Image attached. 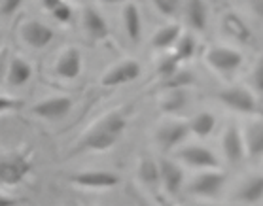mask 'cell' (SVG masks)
I'll return each instance as SVG.
<instances>
[{
  "mask_svg": "<svg viewBox=\"0 0 263 206\" xmlns=\"http://www.w3.org/2000/svg\"><path fill=\"white\" fill-rule=\"evenodd\" d=\"M127 127V116L123 112H112L101 119L87 135L80 140L74 153L80 152H104L114 146Z\"/></svg>",
  "mask_w": 263,
  "mask_h": 206,
  "instance_id": "obj_1",
  "label": "cell"
},
{
  "mask_svg": "<svg viewBox=\"0 0 263 206\" xmlns=\"http://www.w3.org/2000/svg\"><path fill=\"white\" fill-rule=\"evenodd\" d=\"M32 171V159L29 153L10 152L0 155V183L17 185L29 176Z\"/></svg>",
  "mask_w": 263,
  "mask_h": 206,
  "instance_id": "obj_2",
  "label": "cell"
},
{
  "mask_svg": "<svg viewBox=\"0 0 263 206\" xmlns=\"http://www.w3.org/2000/svg\"><path fill=\"white\" fill-rule=\"evenodd\" d=\"M218 99L226 104V106L233 108L240 114H254L257 110V102L250 91L242 87H229L218 93Z\"/></svg>",
  "mask_w": 263,
  "mask_h": 206,
  "instance_id": "obj_3",
  "label": "cell"
},
{
  "mask_svg": "<svg viewBox=\"0 0 263 206\" xmlns=\"http://www.w3.org/2000/svg\"><path fill=\"white\" fill-rule=\"evenodd\" d=\"M226 183V174L223 172H203L193 178L187 191L192 195H199V197H214L220 193V189Z\"/></svg>",
  "mask_w": 263,
  "mask_h": 206,
  "instance_id": "obj_4",
  "label": "cell"
},
{
  "mask_svg": "<svg viewBox=\"0 0 263 206\" xmlns=\"http://www.w3.org/2000/svg\"><path fill=\"white\" fill-rule=\"evenodd\" d=\"M72 110V99L70 97H51L36 102L30 108V112L42 119H61Z\"/></svg>",
  "mask_w": 263,
  "mask_h": 206,
  "instance_id": "obj_5",
  "label": "cell"
},
{
  "mask_svg": "<svg viewBox=\"0 0 263 206\" xmlns=\"http://www.w3.org/2000/svg\"><path fill=\"white\" fill-rule=\"evenodd\" d=\"M138 76H140V65H138L137 61L127 59L121 61L120 65H116L112 70L102 76V85L104 87H116V85L135 82Z\"/></svg>",
  "mask_w": 263,
  "mask_h": 206,
  "instance_id": "obj_6",
  "label": "cell"
},
{
  "mask_svg": "<svg viewBox=\"0 0 263 206\" xmlns=\"http://www.w3.org/2000/svg\"><path fill=\"white\" fill-rule=\"evenodd\" d=\"M70 180L76 185L89 188V189H108L120 183V176L118 174L106 171H85V172H80V174H74Z\"/></svg>",
  "mask_w": 263,
  "mask_h": 206,
  "instance_id": "obj_7",
  "label": "cell"
},
{
  "mask_svg": "<svg viewBox=\"0 0 263 206\" xmlns=\"http://www.w3.org/2000/svg\"><path fill=\"white\" fill-rule=\"evenodd\" d=\"M206 63H209L214 70L220 72H231L237 70L242 63V55L235 49L229 47H212L206 53Z\"/></svg>",
  "mask_w": 263,
  "mask_h": 206,
  "instance_id": "obj_8",
  "label": "cell"
},
{
  "mask_svg": "<svg viewBox=\"0 0 263 206\" xmlns=\"http://www.w3.org/2000/svg\"><path fill=\"white\" fill-rule=\"evenodd\" d=\"M178 157L190 166H197V168H218L220 161L209 147L203 146H187L182 147L178 152Z\"/></svg>",
  "mask_w": 263,
  "mask_h": 206,
  "instance_id": "obj_9",
  "label": "cell"
},
{
  "mask_svg": "<svg viewBox=\"0 0 263 206\" xmlns=\"http://www.w3.org/2000/svg\"><path fill=\"white\" fill-rule=\"evenodd\" d=\"M21 36H23V40L27 42L30 47L42 49V47L51 44L55 34H53V29L48 27L46 23H40V21H29V23L23 25Z\"/></svg>",
  "mask_w": 263,
  "mask_h": 206,
  "instance_id": "obj_10",
  "label": "cell"
},
{
  "mask_svg": "<svg viewBox=\"0 0 263 206\" xmlns=\"http://www.w3.org/2000/svg\"><path fill=\"white\" fill-rule=\"evenodd\" d=\"M190 133H192L190 130V123H184V121L165 123L161 129L157 130V142H159V146L163 149H173L182 140H185Z\"/></svg>",
  "mask_w": 263,
  "mask_h": 206,
  "instance_id": "obj_11",
  "label": "cell"
},
{
  "mask_svg": "<svg viewBox=\"0 0 263 206\" xmlns=\"http://www.w3.org/2000/svg\"><path fill=\"white\" fill-rule=\"evenodd\" d=\"M55 72L63 80H76L80 76V72H82V53H80V49L68 47L57 61Z\"/></svg>",
  "mask_w": 263,
  "mask_h": 206,
  "instance_id": "obj_12",
  "label": "cell"
},
{
  "mask_svg": "<svg viewBox=\"0 0 263 206\" xmlns=\"http://www.w3.org/2000/svg\"><path fill=\"white\" fill-rule=\"evenodd\" d=\"M223 153L229 163H233V165L245 159V138L240 135V130L233 125H229L223 135Z\"/></svg>",
  "mask_w": 263,
  "mask_h": 206,
  "instance_id": "obj_13",
  "label": "cell"
},
{
  "mask_svg": "<svg viewBox=\"0 0 263 206\" xmlns=\"http://www.w3.org/2000/svg\"><path fill=\"white\" fill-rule=\"evenodd\" d=\"M159 176H161V182L165 185V191L171 195H176L182 188V182H184V172L176 163L168 159H163L159 163Z\"/></svg>",
  "mask_w": 263,
  "mask_h": 206,
  "instance_id": "obj_14",
  "label": "cell"
},
{
  "mask_svg": "<svg viewBox=\"0 0 263 206\" xmlns=\"http://www.w3.org/2000/svg\"><path fill=\"white\" fill-rule=\"evenodd\" d=\"M84 27L87 30V34L95 40H102L108 36V23L106 19L102 17V13L95 8L87 6L84 10Z\"/></svg>",
  "mask_w": 263,
  "mask_h": 206,
  "instance_id": "obj_15",
  "label": "cell"
},
{
  "mask_svg": "<svg viewBox=\"0 0 263 206\" xmlns=\"http://www.w3.org/2000/svg\"><path fill=\"white\" fill-rule=\"evenodd\" d=\"M30 78H32L30 65L21 57H15L10 63V68H8V83L12 87H23L25 83H29Z\"/></svg>",
  "mask_w": 263,
  "mask_h": 206,
  "instance_id": "obj_16",
  "label": "cell"
},
{
  "mask_svg": "<svg viewBox=\"0 0 263 206\" xmlns=\"http://www.w3.org/2000/svg\"><path fill=\"white\" fill-rule=\"evenodd\" d=\"M221 29L226 34H229L231 38L239 42H248L250 40V29L237 13H228L223 21H221Z\"/></svg>",
  "mask_w": 263,
  "mask_h": 206,
  "instance_id": "obj_17",
  "label": "cell"
},
{
  "mask_svg": "<svg viewBox=\"0 0 263 206\" xmlns=\"http://www.w3.org/2000/svg\"><path fill=\"white\" fill-rule=\"evenodd\" d=\"M237 199L245 204H256L263 199V176H254L240 185Z\"/></svg>",
  "mask_w": 263,
  "mask_h": 206,
  "instance_id": "obj_18",
  "label": "cell"
},
{
  "mask_svg": "<svg viewBox=\"0 0 263 206\" xmlns=\"http://www.w3.org/2000/svg\"><path fill=\"white\" fill-rule=\"evenodd\" d=\"M245 146L248 149L250 157H259L263 155V121L252 123L246 130Z\"/></svg>",
  "mask_w": 263,
  "mask_h": 206,
  "instance_id": "obj_19",
  "label": "cell"
},
{
  "mask_svg": "<svg viewBox=\"0 0 263 206\" xmlns=\"http://www.w3.org/2000/svg\"><path fill=\"white\" fill-rule=\"evenodd\" d=\"M180 25H167V27H163L159 29L154 34L152 38V46L156 47V49H168V47L176 46V42L180 40Z\"/></svg>",
  "mask_w": 263,
  "mask_h": 206,
  "instance_id": "obj_20",
  "label": "cell"
},
{
  "mask_svg": "<svg viewBox=\"0 0 263 206\" xmlns=\"http://www.w3.org/2000/svg\"><path fill=\"white\" fill-rule=\"evenodd\" d=\"M123 23H125L127 36L131 38L133 42L140 40V34H142V21H140V12L135 4H127L125 10H123Z\"/></svg>",
  "mask_w": 263,
  "mask_h": 206,
  "instance_id": "obj_21",
  "label": "cell"
},
{
  "mask_svg": "<svg viewBox=\"0 0 263 206\" xmlns=\"http://www.w3.org/2000/svg\"><path fill=\"white\" fill-rule=\"evenodd\" d=\"M185 17H187V23L192 25L195 30H204L206 29V8H204L203 2H187L185 6Z\"/></svg>",
  "mask_w": 263,
  "mask_h": 206,
  "instance_id": "obj_22",
  "label": "cell"
},
{
  "mask_svg": "<svg viewBox=\"0 0 263 206\" xmlns=\"http://www.w3.org/2000/svg\"><path fill=\"white\" fill-rule=\"evenodd\" d=\"M216 127V118L210 112H201L190 121V130L197 136H209Z\"/></svg>",
  "mask_w": 263,
  "mask_h": 206,
  "instance_id": "obj_23",
  "label": "cell"
},
{
  "mask_svg": "<svg viewBox=\"0 0 263 206\" xmlns=\"http://www.w3.org/2000/svg\"><path fill=\"white\" fill-rule=\"evenodd\" d=\"M195 47H197V44H195V38H193L192 34L180 36V40L176 42V46H174V57L178 61L190 59V57H193V53H195Z\"/></svg>",
  "mask_w": 263,
  "mask_h": 206,
  "instance_id": "obj_24",
  "label": "cell"
},
{
  "mask_svg": "<svg viewBox=\"0 0 263 206\" xmlns=\"http://www.w3.org/2000/svg\"><path fill=\"white\" fill-rule=\"evenodd\" d=\"M185 104H187V97H185L184 89H178V91H168L167 99L163 100V110L168 112V114L180 112Z\"/></svg>",
  "mask_w": 263,
  "mask_h": 206,
  "instance_id": "obj_25",
  "label": "cell"
},
{
  "mask_svg": "<svg viewBox=\"0 0 263 206\" xmlns=\"http://www.w3.org/2000/svg\"><path fill=\"white\" fill-rule=\"evenodd\" d=\"M138 174H140V180H142L144 183H148V185H156V183L161 182V176H159V165L154 163L152 159L142 161Z\"/></svg>",
  "mask_w": 263,
  "mask_h": 206,
  "instance_id": "obj_26",
  "label": "cell"
},
{
  "mask_svg": "<svg viewBox=\"0 0 263 206\" xmlns=\"http://www.w3.org/2000/svg\"><path fill=\"white\" fill-rule=\"evenodd\" d=\"M193 83V74L187 70H178L174 76H171L168 80L163 82V87L168 89V91H178V89H184L187 85Z\"/></svg>",
  "mask_w": 263,
  "mask_h": 206,
  "instance_id": "obj_27",
  "label": "cell"
},
{
  "mask_svg": "<svg viewBox=\"0 0 263 206\" xmlns=\"http://www.w3.org/2000/svg\"><path fill=\"white\" fill-rule=\"evenodd\" d=\"M178 63L180 61L173 55H167V57H163L161 61H159V65H157V74L163 78V82L165 80H168L171 76H174L176 72H178Z\"/></svg>",
  "mask_w": 263,
  "mask_h": 206,
  "instance_id": "obj_28",
  "label": "cell"
},
{
  "mask_svg": "<svg viewBox=\"0 0 263 206\" xmlns=\"http://www.w3.org/2000/svg\"><path fill=\"white\" fill-rule=\"evenodd\" d=\"M23 108V100L13 99V97H6V95H0V114L13 112V110H21Z\"/></svg>",
  "mask_w": 263,
  "mask_h": 206,
  "instance_id": "obj_29",
  "label": "cell"
},
{
  "mask_svg": "<svg viewBox=\"0 0 263 206\" xmlns=\"http://www.w3.org/2000/svg\"><path fill=\"white\" fill-rule=\"evenodd\" d=\"M51 15H53L59 23H70L72 19V8L68 6V4H65V2H61L59 6L55 8L53 12H51Z\"/></svg>",
  "mask_w": 263,
  "mask_h": 206,
  "instance_id": "obj_30",
  "label": "cell"
},
{
  "mask_svg": "<svg viewBox=\"0 0 263 206\" xmlns=\"http://www.w3.org/2000/svg\"><path fill=\"white\" fill-rule=\"evenodd\" d=\"M154 4H156V8L163 15H173L178 10V2H173V0H157Z\"/></svg>",
  "mask_w": 263,
  "mask_h": 206,
  "instance_id": "obj_31",
  "label": "cell"
},
{
  "mask_svg": "<svg viewBox=\"0 0 263 206\" xmlns=\"http://www.w3.org/2000/svg\"><path fill=\"white\" fill-rule=\"evenodd\" d=\"M21 4H23L21 0H4V2H0V13L2 15H13L21 8Z\"/></svg>",
  "mask_w": 263,
  "mask_h": 206,
  "instance_id": "obj_32",
  "label": "cell"
},
{
  "mask_svg": "<svg viewBox=\"0 0 263 206\" xmlns=\"http://www.w3.org/2000/svg\"><path fill=\"white\" fill-rule=\"evenodd\" d=\"M254 85H256V89L259 91V93H263V57L259 61H257L256 68H254Z\"/></svg>",
  "mask_w": 263,
  "mask_h": 206,
  "instance_id": "obj_33",
  "label": "cell"
},
{
  "mask_svg": "<svg viewBox=\"0 0 263 206\" xmlns=\"http://www.w3.org/2000/svg\"><path fill=\"white\" fill-rule=\"evenodd\" d=\"M0 206H19V199L0 193Z\"/></svg>",
  "mask_w": 263,
  "mask_h": 206,
  "instance_id": "obj_34",
  "label": "cell"
},
{
  "mask_svg": "<svg viewBox=\"0 0 263 206\" xmlns=\"http://www.w3.org/2000/svg\"><path fill=\"white\" fill-rule=\"evenodd\" d=\"M59 4H61V0H44L42 8H44V10H48V12H53Z\"/></svg>",
  "mask_w": 263,
  "mask_h": 206,
  "instance_id": "obj_35",
  "label": "cell"
},
{
  "mask_svg": "<svg viewBox=\"0 0 263 206\" xmlns=\"http://www.w3.org/2000/svg\"><path fill=\"white\" fill-rule=\"evenodd\" d=\"M252 6H254V12H256L259 17H263V2H254Z\"/></svg>",
  "mask_w": 263,
  "mask_h": 206,
  "instance_id": "obj_36",
  "label": "cell"
},
{
  "mask_svg": "<svg viewBox=\"0 0 263 206\" xmlns=\"http://www.w3.org/2000/svg\"><path fill=\"white\" fill-rule=\"evenodd\" d=\"M157 202H159L161 206H174V204H171V202H168L167 199H163L161 195H157Z\"/></svg>",
  "mask_w": 263,
  "mask_h": 206,
  "instance_id": "obj_37",
  "label": "cell"
},
{
  "mask_svg": "<svg viewBox=\"0 0 263 206\" xmlns=\"http://www.w3.org/2000/svg\"><path fill=\"white\" fill-rule=\"evenodd\" d=\"M197 206H212V204H197Z\"/></svg>",
  "mask_w": 263,
  "mask_h": 206,
  "instance_id": "obj_38",
  "label": "cell"
}]
</instances>
